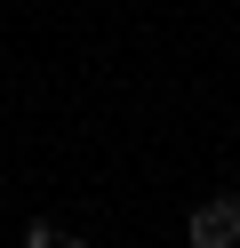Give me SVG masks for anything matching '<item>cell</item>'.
Returning <instances> with one entry per match:
<instances>
[{"label": "cell", "instance_id": "obj_1", "mask_svg": "<svg viewBox=\"0 0 240 248\" xmlns=\"http://www.w3.org/2000/svg\"><path fill=\"white\" fill-rule=\"evenodd\" d=\"M184 240H192V248H240V192H224V200H208V208H192Z\"/></svg>", "mask_w": 240, "mask_h": 248}, {"label": "cell", "instance_id": "obj_2", "mask_svg": "<svg viewBox=\"0 0 240 248\" xmlns=\"http://www.w3.org/2000/svg\"><path fill=\"white\" fill-rule=\"evenodd\" d=\"M24 248H88V240H72V232H56V224H32Z\"/></svg>", "mask_w": 240, "mask_h": 248}]
</instances>
